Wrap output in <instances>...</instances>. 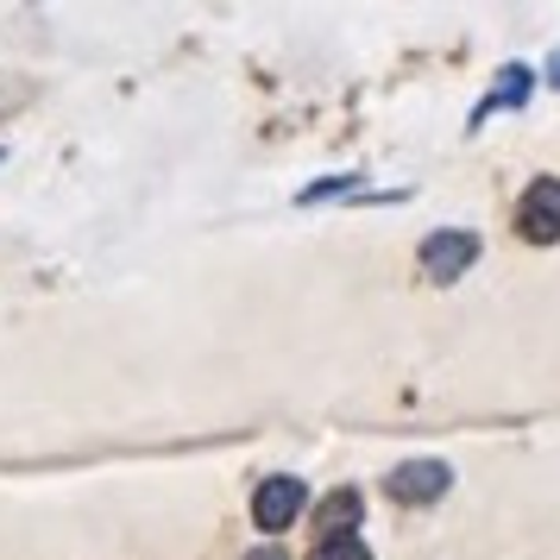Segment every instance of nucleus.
Listing matches in <instances>:
<instances>
[{"label": "nucleus", "instance_id": "1", "mask_svg": "<svg viewBox=\"0 0 560 560\" xmlns=\"http://www.w3.org/2000/svg\"><path fill=\"white\" fill-rule=\"evenodd\" d=\"M303 504H308V485L290 479V472H271V479L253 491V523L265 535H278V529H290V523L303 516Z\"/></svg>", "mask_w": 560, "mask_h": 560}, {"label": "nucleus", "instance_id": "6", "mask_svg": "<svg viewBox=\"0 0 560 560\" xmlns=\"http://www.w3.org/2000/svg\"><path fill=\"white\" fill-rule=\"evenodd\" d=\"M359 523V491H334L328 504H322V529L328 535H353Z\"/></svg>", "mask_w": 560, "mask_h": 560}, {"label": "nucleus", "instance_id": "9", "mask_svg": "<svg viewBox=\"0 0 560 560\" xmlns=\"http://www.w3.org/2000/svg\"><path fill=\"white\" fill-rule=\"evenodd\" d=\"M253 560H278V555H271V548H265V555H253Z\"/></svg>", "mask_w": 560, "mask_h": 560}, {"label": "nucleus", "instance_id": "7", "mask_svg": "<svg viewBox=\"0 0 560 560\" xmlns=\"http://www.w3.org/2000/svg\"><path fill=\"white\" fill-rule=\"evenodd\" d=\"M308 560H372V548H365L359 535H322V548Z\"/></svg>", "mask_w": 560, "mask_h": 560}, {"label": "nucleus", "instance_id": "2", "mask_svg": "<svg viewBox=\"0 0 560 560\" xmlns=\"http://www.w3.org/2000/svg\"><path fill=\"white\" fill-rule=\"evenodd\" d=\"M472 258H479V233H466V228H441L422 240V271H429L434 283H454L472 271Z\"/></svg>", "mask_w": 560, "mask_h": 560}, {"label": "nucleus", "instance_id": "3", "mask_svg": "<svg viewBox=\"0 0 560 560\" xmlns=\"http://www.w3.org/2000/svg\"><path fill=\"white\" fill-rule=\"evenodd\" d=\"M447 485H454V466L447 459H404L384 491L397 498V504H434V498H447Z\"/></svg>", "mask_w": 560, "mask_h": 560}, {"label": "nucleus", "instance_id": "5", "mask_svg": "<svg viewBox=\"0 0 560 560\" xmlns=\"http://www.w3.org/2000/svg\"><path fill=\"white\" fill-rule=\"evenodd\" d=\"M529 89H535L529 63H504V70H498V89L472 107V120H491V114H504V107H523V102H529Z\"/></svg>", "mask_w": 560, "mask_h": 560}, {"label": "nucleus", "instance_id": "4", "mask_svg": "<svg viewBox=\"0 0 560 560\" xmlns=\"http://www.w3.org/2000/svg\"><path fill=\"white\" fill-rule=\"evenodd\" d=\"M516 228H523V240H535V246H555L560 240V183L555 177L529 183V196L516 202Z\"/></svg>", "mask_w": 560, "mask_h": 560}, {"label": "nucleus", "instance_id": "8", "mask_svg": "<svg viewBox=\"0 0 560 560\" xmlns=\"http://www.w3.org/2000/svg\"><path fill=\"white\" fill-rule=\"evenodd\" d=\"M548 82H555V89H560V51L548 57Z\"/></svg>", "mask_w": 560, "mask_h": 560}]
</instances>
